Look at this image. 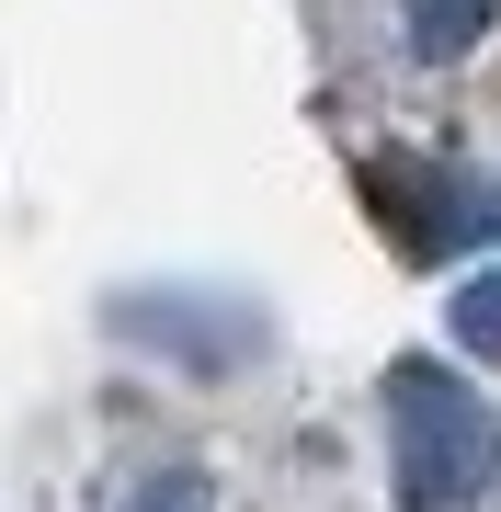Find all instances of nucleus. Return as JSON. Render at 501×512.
Masks as SVG:
<instances>
[{"label": "nucleus", "mask_w": 501, "mask_h": 512, "mask_svg": "<svg viewBox=\"0 0 501 512\" xmlns=\"http://www.w3.org/2000/svg\"><path fill=\"white\" fill-rule=\"evenodd\" d=\"M456 342L501 365V274H467V285H456Z\"/></svg>", "instance_id": "4"}, {"label": "nucleus", "mask_w": 501, "mask_h": 512, "mask_svg": "<svg viewBox=\"0 0 501 512\" xmlns=\"http://www.w3.org/2000/svg\"><path fill=\"white\" fill-rule=\"evenodd\" d=\"M399 23H410V57H467L501 23V0H399Z\"/></svg>", "instance_id": "3"}, {"label": "nucleus", "mask_w": 501, "mask_h": 512, "mask_svg": "<svg viewBox=\"0 0 501 512\" xmlns=\"http://www.w3.org/2000/svg\"><path fill=\"white\" fill-rule=\"evenodd\" d=\"M376 205H388L410 262H445V251L501 239V183H479V171H376Z\"/></svg>", "instance_id": "2"}, {"label": "nucleus", "mask_w": 501, "mask_h": 512, "mask_svg": "<svg viewBox=\"0 0 501 512\" xmlns=\"http://www.w3.org/2000/svg\"><path fill=\"white\" fill-rule=\"evenodd\" d=\"M126 512H205V478H194V467H160V478H137Z\"/></svg>", "instance_id": "5"}, {"label": "nucleus", "mask_w": 501, "mask_h": 512, "mask_svg": "<svg viewBox=\"0 0 501 512\" xmlns=\"http://www.w3.org/2000/svg\"><path fill=\"white\" fill-rule=\"evenodd\" d=\"M501 478V421L456 365L399 353L388 365V490L399 512H467Z\"/></svg>", "instance_id": "1"}]
</instances>
